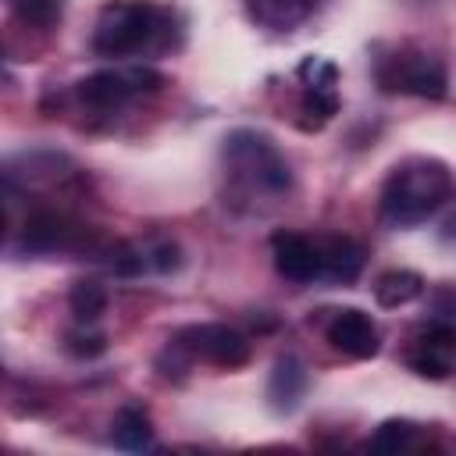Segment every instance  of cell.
Returning a JSON list of instances; mask_svg holds the SVG:
<instances>
[{
  "label": "cell",
  "instance_id": "cell-1",
  "mask_svg": "<svg viewBox=\"0 0 456 456\" xmlns=\"http://www.w3.org/2000/svg\"><path fill=\"white\" fill-rule=\"evenodd\" d=\"M221 167L235 203H278L292 192V167L271 135L256 128H235L224 135Z\"/></svg>",
  "mask_w": 456,
  "mask_h": 456
},
{
  "label": "cell",
  "instance_id": "cell-2",
  "mask_svg": "<svg viewBox=\"0 0 456 456\" xmlns=\"http://www.w3.org/2000/svg\"><path fill=\"white\" fill-rule=\"evenodd\" d=\"M452 200V171L438 157H403L381 185V221L417 228Z\"/></svg>",
  "mask_w": 456,
  "mask_h": 456
},
{
  "label": "cell",
  "instance_id": "cell-3",
  "mask_svg": "<svg viewBox=\"0 0 456 456\" xmlns=\"http://www.w3.org/2000/svg\"><path fill=\"white\" fill-rule=\"evenodd\" d=\"M171 43V11L153 0H110L93 25V50L100 57L153 53Z\"/></svg>",
  "mask_w": 456,
  "mask_h": 456
},
{
  "label": "cell",
  "instance_id": "cell-4",
  "mask_svg": "<svg viewBox=\"0 0 456 456\" xmlns=\"http://www.w3.org/2000/svg\"><path fill=\"white\" fill-rule=\"evenodd\" d=\"M160 86H164V75L157 68H150V64H121V68H103V71L86 75L75 86V93H78L82 103H89L96 110H118L135 96L157 93Z\"/></svg>",
  "mask_w": 456,
  "mask_h": 456
},
{
  "label": "cell",
  "instance_id": "cell-5",
  "mask_svg": "<svg viewBox=\"0 0 456 456\" xmlns=\"http://www.w3.org/2000/svg\"><path fill=\"white\" fill-rule=\"evenodd\" d=\"M378 82L392 93H410L424 100H445L449 93L445 64L424 50H399L395 57H385L378 64Z\"/></svg>",
  "mask_w": 456,
  "mask_h": 456
},
{
  "label": "cell",
  "instance_id": "cell-6",
  "mask_svg": "<svg viewBox=\"0 0 456 456\" xmlns=\"http://www.w3.org/2000/svg\"><path fill=\"white\" fill-rule=\"evenodd\" d=\"M175 346L189 356H200L214 367H242L249 360V338L221 321H207V324H189L175 335Z\"/></svg>",
  "mask_w": 456,
  "mask_h": 456
},
{
  "label": "cell",
  "instance_id": "cell-7",
  "mask_svg": "<svg viewBox=\"0 0 456 456\" xmlns=\"http://www.w3.org/2000/svg\"><path fill=\"white\" fill-rule=\"evenodd\" d=\"M452 349H456V328H452L449 317H438V321H431V324L420 331V338L413 342L406 363H410V370L420 374V378L445 381V378L452 374Z\"/></svg>",
  "mask_w": 456,
  "mask_h": 456
},
{
  "label": "cell",
  "instance_id": "cell-8",
  "mask_svg": "<svg viewBox=\"0 0 456 456\" xmlns=\"http://www.w3.org/2000/svg\"><path fill=\"white\" fill-rule=\"evenodd\" d=\"M271 256L281 278L299 281V285L321 281V239H310L303 232H274Z\"/></svg>",
  "mask_w": 456,
  "mask_h": 456
},
{
  "label": "cell",
  "instance_id": "cell-9",
  "mask_svg": "<svg viewBox=\"0 0 456 456\" xmlns=\"http://www.w3.org/2000/svg\"><path fill=\"white\" fill-rule=\"evenodd\" d=\"M303 75H306V89H303V128L306 132H317L324 128L335 114H338V93H335V82H338V71L335 64L321 61V57H310L303 64Z\"/></svg>",
  "mask_w": 456,
  "mask_h": 456
},
{
  "label": "cell",
  "instance_id": "cell-10",
  "mask_svg": "<svg viewBox=\"0 0 456 456\" xmlns=\"http://www.w3.org/2000/svg\"><path fill=\"white\" fill-rule=\"evenodd\" d=\"M324 335H328V342L338 353H346L353 360H370L381 349V331H378L374 317L363 314V310H356V306L335 310L331 321H328V328H324Z\"/></svg>",
  "mask_w": 456,
  "mask_h": 456
},
{
  "label": "cell",
  "instance_id": "cell-11",
  "mask_svg": "<svg viewBox=\"0 0 456 456\" xmlns=\"http://www.w3.org/2000/svg\"><path fill=\"white\" fill-rule=\"evenodd\" d=\"M21 242L36 253H53V249H78L86 242V228L75 224L68 214L57 210H36L25 221V235Z\"/></svg>",
  "mask_w": 456,
  "mask_h": 456
},
{
  "label": "cell",
  "instance_id": "cell-12",
  "mask_svg": "<svg viewBox=\"0 0 456 456\" xmlns=\"http://www.w3.org/2000/svg\"><path fill=\"white\" fill-rule=\"evenodd\" d=\"M306 385H310V374H306V363L296 356V353H285L274 360L271 367V378H267V406L274 413H292L299 410L303 395H306Z\"/></svg>",
  "mask_w": 456,
  "mask_h": 456
},
{
  "label": "cell",
  "instance_id": "cell-13",
  "mask_svg": "<svg viewBox=\"0 0 456 456\" xmlns=\"http://www.w3.org/2000/svg\"><path fill=\"white\" fill-rule=\"evenodd\" d=\"M367 264V253L360 242L346 239V235H331L321 239V281H335V285H349L360 278Z\"/></svg>",
  "mask_w": 456,
  "mask_h": 456
},
{
  "label": "cell",
  "instance_id": "cell-14",
  "mask_svg": "<svg viewBox=\"0 0 456 456\" xmlns=\"http://www.w3.org/2000/svg\"><path fill=\"white\" fill-rule=\"evenodd\" d=\"M317 0H246V11L256 25L274 28V32H289L299 21H306L314 14Z\"/></svg>",
  "mask_w": 456,
  "mask_h": 456
},
{
  "label": "cell",
  "instance_id": "cell-15",
  "mask_svg": "<svg viewBox=\"0 0 456 456\" xmlns=\"http://www.w3.org/2000/svg\"><path fill=\"white\" fill-rule=\"evenodd\" d=\"M424 296V278L417 271H406V267H392V271H381L378 281H374V299L378 306L385 310H399V306H410L413 299Z\"/></svg>",
  "mask_w": 456,
  "mask_h": 456
},
{
  "label": "cell",
  "instance_id": "cell-16",
  "mask_svg": "<svg viewBox=\"0 0 456 456\" xmlns=\"http://www.w3.org/2000/svg\"><path fill=\"white\" fill-rule=\"evenodd\" d=\"M110 438H114V445H121V449H128V452H146V449H153V420H150V413H146L142 406H135V403L121 406V410L114 413V431H110Z\"/></svg>",
  "mask_w": 456,
  "mask_h": 456
},
{
  "label": "cell",
  "instance_id": "cell-17",
  "mask_svg": "<svg viewBox=\"0 0 456 456\" xmlns=\"http://www.w3.org/2000/svg\"><path fill=\"white\" fill-rule=\"evenodd\" d=\"M68 306H71L78 324H96L103 317V310H107V289L100 281H93V278H82V281L71 285Z\"/></svg>",
  "mask_w": 456,
  "mask_h": 456
},
{
  "label": "cell",
  "instance_id": "cell-18",
  "mask_svg": "<svg viewBox=\"0 0 456 456\" xmlns=\"http://www.w3.org/2000/svg\"><path fill=\"white\" fill-rule=\"evenodd\" d=\"M417 442H420V424H413V420H385L370 435L367 449H374V452H406Z\"/></svg>",
  "mask_w": 456,
  "mask_h": 456
},
{
  "label": "cell",
  "instance_id": "cell-19",
  "mask_svg": "<svg viewBox=\"0 0 456 456\" xmlns=\"http://www.w3.org/2000/svg\"><path fill=\"white\" fill-rule=\"evenodd\" d=\"M142 260H146V271H157V274H171L185 264L182 256V246L171 242V239H160L153 246H142Z\"/></svg>",
  "mask_w": 456,
  "mask_h": 456
},
{
  "label": "cell",
  "instance_id": "cell-20",
  "mask_svg": "<svg viewBox=\"0 0 456 456\" xmlns=\"http://www.w3.org/2000/svg\"><path fill=\"white\" fill-rule=\"evenodd\" d=\"M11 4H14L21 21L39 25V28H50L61 18V0H11Z\"/></svg>",
  "mask_w": 456,
  "mask_h": 456
},
{
  "label": "cell",
  "instance_id": "cell-21",
  "mask_svg": "<svg viewBox=\"0 0 456 456\" xmlns=\"http://www.w3.org/2000/svg\"><path fill=\"white\" fill-rule=\"evenodd\" d=\"M64 346H68V353L89 360V356H100V353L107 349V338H103L100 331H89V324H78L75 331L64 335Z\"/></svg>",
  "mask_w": 456,
  "mask_h": 456
},
{
  "label": "cell",
  "instance_id": "cell-22",
  "mask_svg": "<svg viewBox=\"0 0 456 456\" xmlns=\"http://www.w3.org/2000/svg\"><path fill=\"white\" fill-rule=\"evenodd\" d=\"M4 228H7V214H4V207H0V239H4Z\"/></svg>",
  "mask_w": 456,
  "mask_h": 456
}]
</instances>
